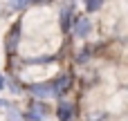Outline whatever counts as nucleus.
I'll return each mask as SVG.
<instances>
[{
  "mask_svg": "<svg viewBox=\"0 0 128 121\" xmlns=\"http://www.w3.org/2000/svg\"><path fill=\"white\" fill-rule=\"evenodd\" d=\"M29 92L36 97V99H50V97H54V85L52 83H34L32 88H29Z\"/></svg>",
  "mask_w": 128,
  "mask_h": 121,
  "instance_id": "1",
  "label": "nucleus"
},
{
  "mask_svg": "<svg viewBox=\"0 0 128 121\" xmlns=\"http://www.w3.org/2000/svg\"><path fill=\"white\" fill-rule=\"evenodd\" d=\"M90 29H92V22H90L88 18H83V16H76V18H74V34H76L79 38H86V36L90 34Z\"/></svg>",
  "mask_w": 128,
  "mask_h": 121,
  "instance_id": "2",
  "label": "nucleus"
},
{
  "mask_svg": "<svg viewBox=\"0 0 128 121\" xmlns=\"http://www.w3.org/2000/svg\"><path fill=\"white\" fill-rule=\"evenodd\" d=\"M72 115H74L72 106L65 103V101H61L58 108H56V117H58V121H72Z\"/></svg>",
  "mask_w": 128,
  "mask_h": 121,
  "instance_id": "3",
  "label": "nucleus"
},
{
  "mask_svg": "<svg viewBox=\"0 0 128 121\" xmlns=\"http://www.w3.org/2000/svg\"><path fill=\"white\" fill-rule=\"evenodd\" d=\"M52 85H54V97H56V94H63V92L68 90V85H70V79H68L65 74H61L58 79L52 81Z\"/></svg>",
  "mask_w": 128,
  "mask_h": 121,
  "instance_id": "4",
  "label": "nucleus"
},
{
  "mask_svg": "<svg viewBox=\"0 0 128 121\" xmlns=\"http://www.w3.org/2000/svg\"><path fill=\"white\" fill-rule=\"evenodd\" d=\"M45 112H47V110H45V106H43V103H34V106L29 108L27 117H29L32 121H40L43 117H45Z\"/></svg>",
  "mask_w": 128,
  "mask_h": 121,
  "instance_id": "5",
  "label": "nucleus"
},
{
  "mask_svg": "<svg viewBox=\"0 0 128 121\" xmlns=\"http://www.w3.org/2000/svg\"><path fill=\"white\" fill-rule=\"evenodd\" d=\"M18 40H20V27L16 25V27L9 31V38H7V49H9V52H14V49L18 47Z\"/></svg>",
  "mask_w": 128,
  "mask_h": 121,
  "instance_id": "6",
  "label": "nucleus"
},
{
  "mask_svg": "<svg viewBox=\"0 0 128 121\" xmlns=\"http://www.w3.org/2000/svg\"><path fill=\"white\" fill-rule=\"evenodd\" d=\"M34 0H7V7L9 9H14V11H20V9H25L27 4H32Z\"/></svg>",
  "mask_w": 128,
  "mask_h": 121,
  "instance_id": "7",
  "label": "nucleus"
},
{
  "mask_svg": "<svg viewBox=\"0 0 128 121\" xmlns=\"http://www.w3.org/2000/svg\"><path fill=\"white\" fill-rule=\"evenodd\" d=\"M101 4H104V0H86V9H88L90 13H92V11H99Z\"/></svg>",
  "mask_w": 128,
  "mask_h": 121,
  "instance_id": "8",
  "label": "nucleus"
},
{
  "mask_svg": "<svg viewBox=\"0 0 128 121\" xmlns=\"http://www.w3.org/2000/svg\"><path fill=\"white\" fill-rule=\"evenodd\" d=\"M61 27H63V29H68V27H70V9H65V11H63V18H61Z\"/></svg>",
  "mask_w": 128,
  "mask_h": 121,
  "instance_id": "9",
  "label": "nucleus"
},
{
  "mask_svg": "<svg viewBox=\"0 0 128 121\" xmlns=\"http://www.w3.org/2000/svg\"><path fill=\"white\" fill-rule=\"evenodd\" d=\"M4 85H7V81H4V76H2V74H0V92H2V90H4Z\"/></svg>",
  "mask_w": 128,
  "mask_h": 121,
  "instance_id": "10",
  "label": "nucleus"
}]
</instances>
